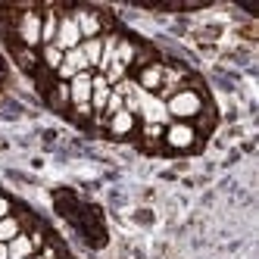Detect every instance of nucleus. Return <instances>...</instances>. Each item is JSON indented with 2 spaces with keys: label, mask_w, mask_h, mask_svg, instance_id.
Wrapping results in <instances>:
<instances>
[{
  "label": "nucleus",
  "mask_w": 259,
  "mask_h": 259,
  "mask_svg": "<svg viewBox=\"0 0 259 259\" xmlns=\"http://www.w3.org/2000/svg\"><path fill=\"white\" fill-rule=\"evenodd\" d=\"M203 109H206L203 94L197 88H188V84H184L181 91H175V94L165 100V113H169L172 122H194V119L203 116Z\"/></svg>",
  "instance_id": "f257e3e1"
},
{
  "label": "nucleus",
  "mask_w": 259,
  "mask_h": 259,
  "mask_svg": "<svg viewBox=\"0 0 259 259\" xmlns=\"http://www.w3.org/2000/svg\"><path fill=\"white\" fill-rule=\"evenodd\" d=\"M13 34H16V41H19V47H25V50L41 47V13L31 10V7L19 10L16 25H13Z\"/></svg>",
  "instance_id": "f03ea898"
},
{
  "label": "nucleus",
  "mask_w": 259,
  "mask_h": 259,
  "mask_svg": "<svg viewBox=\"0 0 259 259\" xmlns=\"http://www.w3.org/2000/svg\"><path fill=\"white\" fill-rule=\"evenodd\" d=\"M91 78H94V72H81V75H75L69 84V106L75 109V116L81 119H91L94 113H91Z\"/></svg>",
  "instance_id": "7ed1b4c3"
},
{
  "label": "nucleus",
  "mask_w": 259,
  "mask_h": 259,
  "mask_svg": "<svg viewBox=\"0 0 259 259\" xmlns=\"http://www.w3.org/2000/svg\"><path fill=\"white\" fill-rule=\"evenodd\" d=\"M162 144L169 150H191L197 144V128L191 122H169L162 128Z\"/></svg>",
  "instance_id": "20e7f679"
},
{
  "label": "nucleus",
  "mask_w": 259,
  "mask_h": 259,
  "mask_svg": "<svg viewBox=\"0 0 259 259\" xmlns=\"http://www.w3.org/2000/svg\"><path fill=\"white\" fill-rule=\"evenodd\" d=\"M69 16L75 19V25H78V31H81V41H88V38H100L103 34V16L97 13V10H91V7H75V10H69Z\"/></svg>",
  "instance_id": "39448f33"
},
{
  "label": "nucleus",
  "mask_w": 259,
  "mask_h": 259,
  "mask_svg": "<svg viewBox=\"0 0 259 259\" xmlns=\"http://www.w3.org/2000/svg\"><path fill=\"white\" fill-rule=\"evenodd\" d=\"M138 119H141V125H162V128L172 122L169 113H165V100H159L156 94H144L141 109H138Z\"/></svg>",
  "instance_id": "423d86ee"
},
{
  "label": "nucleus",
  "mask_w": 259,
  "mask_h": 259,
  "mask_svg": "<svg viewBox=\"0 0 259 259\" xmlns=\"http://www.w3.org/2000/svg\"><path fill=\"white\" fill-rule=\"evenodd\" d=\"M57 44L63 53L66 50H75L78 44H81V31H78V25H75V19L69 16V10H60V28H57Z\"/></svg>",
  "instance_id": "0eeeda50"
},
{
  "label": "nucleus",
  "mask_w": 259,
  "mask_h": 259,
  "mask_svg": "<svg viewBox=\"0 0 259 259\" xmlns=\"http://www.w3.org/2000/svg\"><path fill=\"white\" fill-rule=\"evenodd\" d=\"M81 72H91V69H88V60H84V53H81V47L66 50L63 66L57 69V81H72L75 75H81Z\"/></svg>",
  "instance_id": "6e6552de"
},
{
  "label": "nucleus",
  "mask_w": 259,
  "mask_h": 259,
  "mask_svg": "<svg viewBox=\"0 0 259 259\" xmlns=\"http://www.w3.org/2000/svg\"><path fill=\"white\" fill-rule=\"evenodd\" d=\"M162 72L165 66L162 63H147L138 69V75H135V84L144 91V94H156V91L162 88Z\"/></svg>",
  "instance_id": "1a4fd4ad"
},
{
  "label": "nucleus",
  "mask_w": 259,
  "mask_h": 259,
  "mask_svg": "<svg viewBox=\"0 0 259 259\" xmlns=\"http://www.w3.org/2000/svg\"><path fill=\"white\" fill-rule=\"evenodd\" d=\"M106 128H109V135H113V138H128V135L138 132V119L128 113V109H119L116 116L106 119Z\"/></svg>",
  "instance_id": "9d476101"
},
{
  "label": "nucleus",
  "mask_w": 259,
  "mask_h": 259,
  "mask_svg": "<svg viewBox=\"0 0 259 259\" xmlns=\"http://www.w3.org/2000/svg\"><path fill=\"white\" fill-rule=\"evenodd\" d=\"M57 28H60V10H44L41 13V47L57 41Z\"/></svg>",
  "instance_id": "9b49d317"
},
{
  "label": "nucleus",
  "mask_w": 259,
  "mask_h": 259,
  "mask_svg": "<svg viewBox=\"0 0 259 259\" xmlns=\"http://www.w3.org/2000/svg\"><path fill=\"white\" fill-rule=\"evenodd\" d=\"M7 250H10V259H31V256H38V250H34V244H31V237L22 231L16 240H10L7 244Z\"/></svg>",
  "instance_id": "f8f14e48"
},
{
  "label": "nucleus",
  "mask_w": 259,
  "mask_h": 259,
  "mask_svg": "<svg viewBox=\"0 0 259 259\" xmlns=\"http://www.w3.org/2000/svg\"><path fill=\"white\" fill-rule=\"evenodd\" d=\"M25 228H22V219L16 215V212H10V215H4L0 219V244H10V240H16Z\"/></svg>",
  "instance_id": "ddd939ff"
},
{
  "label": "nucleus",
  "mask_w": 259,
  "mask_h": 259,
  "mask_svg": "<svg viewBox=\"0 0 259 259\" xmlns=\"http://www.w3.org/2000/svg\"><path fill=\"white\" fill-rule=\"evenodd\" d=\"M100 38H103V34H100ZM100 38H88V41L78 44L81 53H84V60H88V69H91V72H97L100 57H103V41H100Z\"/></svg>",
  "instance_id": "4468645a"
},
{
  "label": "nucleus",
  "mask_w": 259,
  "mask_h": 259,
  "mask_svg": "<svg viewBox=\"0 0 259 259\" xmlns=\"http://www.w3.org/2000/svg\"><path fill=\"white\" fill-rule=\"evenodd\" d=\"M63 57H66V53H63L57 44H47V47H41V66H44L47 72H53V75H57V69L63 66Z\"/></svg>",
  "instance_id": "2eb2a0df"
},
{
  "label": "nucleus",
  "mask_w": 259,
  "mask_h": 259,
  "mask_svg": "<svg viewBox=\"0 0 259 259\" xmlns=\"http://www.w3.org/2000/svg\"><path fill=\"white\" fill-rule=\"evenodd\" d=\"M50 103L57 106V109H66V106H69V84H66V81H57V84H53Z\"/></svg>",
  "instance_id": "dca6fc26"
},
{
  "label": "nucleus",
  "mask_w": 259,
  "mask_h": 259,
  "mask_svg": "<svg viewBox=\"0 0 259 259\" xmlns=\"http://www.w3.org/2000/svg\"><path fill=\"white\" fill-rule=\"evenodd\" d=\"M147 141H162V125H141Z\"/></svg>",
  "instance_id": "f3484780"
},
{
  "label": "nucleus",
  "mask_w": 259,
  "mask_h": 259,
  "mask_svg": "<svg viewBox=\"0 0 259 259\" xmlns=\"http://www.w3.org/2000/svg\"><path fill=\"white\" fill-rule=\"evenodd\" d=\"M10 212H13V203H10L4 194H0V219H4V215H10Z\"/></svg>",
  "instance_id": "a211bd4d"
},
{
  "label": "nucleus",
  "mask_w": 259,
  "mask_h": 259,
  "mask_svg": "<svg viewBox=\"0 0 259 259\" xmlns=\"http://www.w3.org/2000/svg\"><path fill=\"white\" fill-rule=\"evenodd\" d=\"M0 259H10V250H7V244H0Z\"/></svg>",
  "instance_id": "6ab92c4d"
},
{
  "label": "nucleus",
  "mask_w": 259,
  "mask_h": 259,
  "mask_svg": "<svg viewBox=\"0 0 259 259\" xmlns=\"http://www.w3.org/2000/svg\"><path fill=\"white\" fill-rule=\"evenodd\" d=\"M34 259H44V256H34Z\"/></svg>",
  "instance_id": "aec40b11"
},
{
  "label": "nucleus",
  "mask_w": 259,
  "mask_h": 259,
  "mask_svg": "<svg viewBox=\"0 0 259 259\" xmlns=\"http://www.w3.org/2000/svg\"><path fill=\"white\" fill-rule=\"evenodd\" d=\"M31 259H34V256H31Z\"/></svg>",
  "instance_id": "412c9836"
}]
</instances>
